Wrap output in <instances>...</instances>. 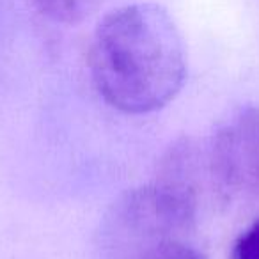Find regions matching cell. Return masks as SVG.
<instances>
[{
	"instance_id": "1",
	"label": "cell",
	"mask_w": 259,
	"mask_h": 259,
	"mask_svg": "<svg viewBox=\"0 0 259 259\" xmlns=\"http://www.w3.org/2000/svg\"><path fill=\"white\" fill-rule=\"evenodd\" d=\"M89 68L100 96L124 114H149L176 98L187 76L181 34L158 4H132L98 23Z\"/></svg>"
},
{
	"instance_id": "2",
	"label": "cell",
	"mask_w": 259,
	"mask_h": 259,
	"mask_svg": "<svg viewBox=\"0 0 259 259\" xmlns=\"http://www.w3.org/2000/svg\"><path fill=\"white\" fill-rule=\"evenodd\" d=\"M208 156L220 195L243 192L259 199V108H247L234 124L220 130Z\"/></svg>"
},
{
	"instance_id": "3",
	"label": "cell",
	"mask_w": 259,
	"mask_h": 259,
	"mask_svg": "<svg viewBox=\"0 0 259 259\" xmlns=\"http://www.w3.org/2000/svg\"><path fill=\"white\" fill-rule=\"evenodd\" d=\"M107 259H208L188 238H158L105 252Z\"/></svg>"
},
{
	"instance_id": "4",
	"label": "cell",
	"mask_w": 259,
	"mask_h": 259,
	"mask_svg": "<svg viewBox=\"0 0 259 259\" xmlns=\"http://www.w3.org/2000/svg\"><path fill=\"white\" fill-rule=\"evenodd\" d=\"M34 8L48 20L66 25H76L89 18L103 0H30Z\"/></svg>"
},
{
	"instance_id": "5",
	"label": "cell",
	"mask_w": 259,
	"mask_h": 259,
	"mask_svg": "<svg viewBox=\"0 0 259 259\" xmlns=\"http://www.w3.org/2000/svg\"><path fill=\"white\" fill-rule=\"evenodd\" d=\"M229 259H259V219L234 240Z\"/></svg>"
}]
</instances>
